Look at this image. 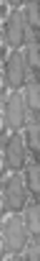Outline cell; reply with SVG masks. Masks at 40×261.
<instances>
[{
	"mask_svg": "<svg viewBox=\"0 0 40 261\" xmlns=\"http://www.w3.org/2000/svg\"><path fill=\"white\" fill-rule=\"evenodd\" d=\"M38 202V197L25 185L22 174H5L0 185V205L5 215H20L28 205Z\"/></svg>",
	"mask_w": 40,
	"mask_h": 261,
	"instance_id": "277c9868",
	"label": "cell"
},
{
	"mask_svg": "<svg viewBox=\"0 0 40 261\" xmlns=\"http://www.w3.org/2000/svg\"><path fill=\"white\" fill-rule=\"evenodd\" d=\"M38 118H40L38 85H28L25 90L2 95V136L20 134L28 125H38Z\"/></svg>",
	"mask_w": 40,
	"mask_h": 261,
	"instance_id": "6da1fadb",
	"label": "cell"
},
{
	"mask_svg": "<svg viewBox=\"0 0 40 261\" xmlns=\"http://www.w3.org/2000/svg\"><path fill=\"white\" fill-rule=\"evenodd\" d=\"M28 85H38V44L5 51L2 59V90L18 92Z\"/></svg>",
	"mask_w": 40,
	"mask_h": 261,
	"instance_id": "3957f363",
	"label": "cell"
},
{
	"mask_svg": "<svg viewBox=\"0 0 40 261\" xmlns=\"http://www.w3.org/2000/svg\"><path fill=\"white\" fill-rule=\"evenodd\" d=\"M30 3H35V0H2V8H25Z\"/></svg>",
	"mask_w": 40,
	"mask_h": 261,
	"instance_id": "30bf717a",
	"label": "cell"
},
{
	"mask_svg": "<svg viewBox=\"0 0 40 261\" xmlns=\"http://www.w3.org/2000/svg\"><path fill=\"white\" fill-rule=\"evenodd\" d=\"M22 179H25V185L30 187V192L38 197V192H40V182H38V162L30 164V167L22 172Z\"/></svg>",
	"mask_w": 40,
	"mask_h": 261,
	"instance_id": "ba28073f",
	"label": "cell"
},
{
	"mask_svg": "<svg viewBox=\"0 0 40 261\" xmlns=\"http://www.w3.org/2000/svg\"><path fill=\"white\" fill-rule=\"evenodd\" d=\"M5 261H28L25 253H18V256H5Z\"/></svg>",
	"mask_w": 40,
	"mask_h": 261,
	"instance_id": "8fae6325",
	"label": "cell"
},
{
	"mask_svg": "<svg viewBox=\"0 0 40 261\" xmlns=\"http://www.w3.org/2000/svg\"><path fill=\"white\" fill-rule=\"evenodd\" d=\"M38 44V6L30 3L25 8H5L2 11V46L5 51L25 49Z\"/></svg>",
	"mask_w": 40,
	"mask_h": 261,
	"instance_id": "7a4b0ae2",
	"label": "cell"
},
{
	"mask_svg": "<svg viewBox=\"0 0 40 261\" xmlns=\"http://www.w3.org/2000/svg\"><path fill=\"white\" fill-rule=\"evenodd\" d=\"M35 162H38V156L30 154L22 134L2 136V172L5 174H22Z\"/></svg>",
	"mask_w": 40,
	"mask_h": 261,
	"instance_id": "5b68a950",
	"label": "cell"
},
{
	"mask_svg": "<svg viewBox=\"0 0 40 261\" xmlns=\"http://www.w3.org/2000/svg\"><path fill=\"white\" fill-rule=\"evenodd\" d=\"M20 134H22V139H25V144H28L30 154H32V156H38V125H28V128H22V130H20Z\"/></svg>",
	"mask_w": 40,
	"mask_h": 261,
	"instance_id": "9c48e42d",
	"label": "cell"
},
{
	"mask_svg": "<svg viewBox=\"0 0 40 261\" xmlns=\"http://www.w3.org/2000/svg\"><path fill=\"white\" fill-rule=\"evenodd\" d=\"M32 241H38V238L30 236V230L25 228V223H22L20 215H5V218H2V225H0V246H2V253H5V256L25 253Z\"/></svg>",
	"mask_w": 40,
	"mask_h": 261,
	"instance_id": "8992f818",
	"label": "cell"
},
{
	"mask_svg": "<svg viewBox=\"0 0 40 261\" xmlns=\"http://www.w3.org/2000/svg\"><path fill=\"white\" fill-rule=\"evenodd\" d=\"M20 218H22L25 228L30 230V236H32V238H38V236H40V215H38V202L28 205V207L20 213Z\"/></svg>",
	"mask_w": 40,
	"mask_h": 261,
	"instance_id": "52a82bcc",
	"label": "cell"
}]
</instances>
